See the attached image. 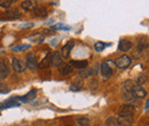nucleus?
<instances>
[{
  "label": "nucleus",
  "mask_w": 149,
  "mask_h": 126,
  "mask_svg": "<svg viewBox=\"0 0 149 126\" xmlns=\"http://www.w3.org/2000/svg\"><path fill=\"white\" fill-rule=\"evenodd\" d=\"M25 68H28L31 71H36L38 68L37 58L33 53H28L25 56Z\"/></svg>",
  "instance_id": "obj_1"
},
{
  "label": "nucleus",
  "mask_w": 149,
  "mask_h": 126,
  "mask_svg": "<svg viewBox=\"0 0 149 126\" xmlns=\"http://www.w3.org/2000/svg\"><path fill=\"white\" fill-rule=\"evenodd\" d=\"M116 120H117V125L119 126H132L133 120H134V116L118 115V117L116 118Z\"/></svg>",
  "instance_id": "obj_2"
},
{
  "label": "nucleus",
  "mask_w": 149,
  "mask_h": 126,
  "mask_svg": "<svg viewBox=\"0 0 149 126\" xmlns=\"http://www.w3.org/2000/svg\"><path fill=\"white\" fill-rule=\"evenodd\" d=\"M116 65L119 68V69H126L129 68L131 64V58L127 56V55H122L119 56L117 60H116Z\"/></svg>",
  "instance_id": "obj_3"
},
{
  "label": "nucleus",
  "mask_w": 149,
  "mask_h": 126,
  "mask_svg": "<svg viewBox=\"0 0 149 126\" xmlns=\"http://www.w3.org/2000/svg\"><path fill=\"white\" fill-rule=\"evenodd\" d=\"M12 68L14 69V71L17 73H22L25 70V65L24 63L19 60V57H13L12 58Z\"/></svg>",
  "instance_id": "obj_4"
},
{
  "label": "nucleus",
  "mask_w": 149,
  "mask_h": 126,
  "mask_svg": "<svg viewBox=\"0 0 149 126\" xmlns=\"http://www.w3.org/2000/svg\"><path fill=\"white\" fill-rule=\"evenodd\" d=\"M9 74V65L6 58L0 60V79H5Z\"/></svg>",
  "instance_id": "obj_5"
},
{
  "label": "nucleus",
  "mask_w": 149,
  "mask_h": 126,
  "mask_svg": "<svg viewBox=\"0 0 149 126\" xmlns=\"http://www.w3.org/2000/svg\"><path fill=\"white\" fill-rule=\"evenodd\" d=\"M74 40H70L69 42H67L63 47H62V49H61V56H62V58H68L69 57V55H70V52H71V49L74 48Z\"/></svg>",
  "instance_id": "obj_6"
},
{
  "label": "nucleus",
  "mask_w": 149,
  "mask_h": 126,
  "mask_svg": "<svg viewBox=\"0 0 149 126\" xmlns=\"http://www.w3.org/2000/svg\"><path fill=\"white\" fill-rule=\"evenodd\" d=\"M21 17L19 10H8L6 13H0V19H15Z\"/></svg>",
  "instance_id": "obj_7"
},
{
  "label": "nucleus",
  "mask_w": 149,
  "mask_h": 126,
  "mask_svg": "<svg viewBox=\"0 0 149 126\" xmlns=\"http://www.w3.org/2000/svg\"><path fill=\"white\" fill-rule=\"evenodd\" d=\"M134 112H135V107L132 104H124L119 110V115H126V116H134Z\"/></svg>",
  "instance_id": "obj_8"
},
{
  "label": "nucleus",
  "mask_w": 149,
  "mask_h": 126,
  "mask_svg": "<svg viewBox=\"0 0 149 126\" xmlns=\"http://www.w3.org/2000/svg\"><path fill=\"white\" fill-rule=\"evenodd\" d=\"M132 94H133V96L135 97V99H143V97H146L147 96V90H145L143 87H140V86H136L135 85V87H134V90L132 92Z\"/></svg>",
  "instance_id": "obj_9"
},
{
  "label": "nucleus",
  "mask_w": 149,
  "mask_h": 126,
  "mask_svg": "<svg viewBox=\"0 0 149 126\" xmlns=\"http://www.w3.org/2000/svg\"><path fill=\"white\" fill-rule=\"evenodd\" d=\"M21 7L26 12H33L37 8V3L31 0H25V1H22Z\"/></svg>",
  "instance_id": "obj_10"
},
{
  "label": "nucleus",
  "mask_w": 149,
  "mask_h": 126,
  "mask_svg": "<svg viewBox=\"0 0 149 126\" xmlns=\"http://www.w3.org/2000/svg\"><path fill=\"white\" fill-rule=\"evenodd\" d=\"M101 73L104 78H110L112 76V69L109 67V64L107 62H103L101 64Z\"/></svg>",
  "instance_id": "obj_11"
},
{
  "label": "nucleus",
  "mask_w": 149,
  "mask_h": 126,
  "mask_svg": "<svg viewBox=\"0 0 149 126\" xmlns=\"http://www.w3.org/2000/svg\"><path fill=\"white\" fill-rule=\"evenodd\" d=\"M62 60L63 58H62L61 54L58 52H54L51 57V64L53 67H60V65H62Z\"/></svg>",
  "instance_id": "obj_12"
},
{
  "label": "nucleus",
  "mask_w": 149,
  "mask_h": 126,
  "mask_svg": "<svg viewBox=\"0 0 149 126\" xmlns=\"http://www.w3.org/2000/svg\"><path fill=\"white\" fill-rule=\"evenodd\" d=\"M132 48V42L129 41V40H120L119 41V45H118V49L120 52H127Z\"/></svg>",
  "instance_id": "obj_13"
},
{
  "label": "nucleus",
  "mask_w": 149,
  "mask_h": 126,
  "mask_svg": "<svg viewBox=\"0 0 149 126\" xmlns=\"http://www.w3.org/2000/svg\"><path fill=\"white\" fill-rule=\"evenodd\" d=\"M70 65L74 68H77V69H86L87 65H88V62L87 61H70Z\"/></svg>",
  "instance_id": "obj_14"
},
{
  "label": "nucleus",
  "mask_w": 149,
  "mask_h": 126,
  "mask_svg": "<svg viewBox=\"0 0 149 126\" xmlns=\"http://www.w3.org/2000/svg\"><path fill=\"white\" fill-rule=\"evenodd\" d=\"M134 87H135V84H134L133 80H126L123 84V90L125 93H132L133 90H134Z\"/></svg>",
  "instance_id": "obj_15"
},
{
  "label": "nucleus",
  "mask_w": 149,
  "mask_h": 126,
  "mask_svg": "<svg viewBox=\"0 0 149 126\" xmlns=\"http://www.w3.org/2000/svg\"><path fill=\"white\" fill-rule=\"evenodd\" d=\"M19 103L14 101V99H10L8 100L7 102L5 103H0V109H7V108H12V107H19Z\"/></svg>",
  "instance_id": "obj_16"
},
{
  "label": "nucleus",
  "mask_w": 149,
  "mask_h": 126,
  "mask_svg": "<svg viewBox=\"0 0 149 126\" xmlns=\"http://www.w3.org/2000/svg\"><path fill=\"white\" fill-rule=\"evenodd\" d=\"M35 94H36V90H31L30 93H28V94H26V95H24V96L17 97V100H21V101H23V102H30L31 100H33V99H35Z\"/></svg>",
  "instance_id": "obj_17"
},
{
  "label": "nucleus",
  "mask_w": 149,
  "mask_h": 126,
  "mask_svg": "<svg viewBox=\"0 0 149 126\" xmlns=\"http://www.w3.org/2000/svg\"><path fill=\"white\" fill-rule=\"evenodd\" d=\"M33 12H35V15L38 17H46L47 16V10L45 7H37Z\"/></svg>",
  "instance_id": "obj_18"
},
{
  "label": "nucleus",
  "mask_w": 149,
  "mask_h": 126,
  "mask_svg": "<svg viewBox=\"0 0 149 126\" xmlns=\"http://www.w3.org/2000/svg\"><path fill=\"white\" fill-rule=\"evenodd\" d=\"M124 100L127 102V104H132V106L134 103H136V101H138V99H135L132 93H125L124 94Z\"/></svg>",
  "instance_id": "obj_19"
},
{
  "label": "nucleus",
  "mask_w": 149,
  "mask_h": 126,
  "mask_svg": "<svg viewBox=\"0 0 149 126\" xmlns=\"http://www.w3.org/2000/svg\"><path fill=\"white\" fill-rule=\"evenodd\" d=\"M51 57H52V54L51 53H48V54L45 56V58L41 61V63H40V68H42V69H45V68H48L49 67V64H51Z\"/></svg>",
  "instance_id": "obj_20"
},
{
  "label": "nucleus",
  "mask_w": 149,
  "mask_h": 126,
  "mask_svg": "<svg viewBox=\"0 0 149 126\" xmlns=\"http://www.w3.org/2000/svg\"><path fill=\"white\" fill-rule=\"evenodd\" d=\"M83 88V81L81 80H76L74 81L71 85H70V90H74V92H78Z\"/></svg>",
  "instance_id": "obj_21"
},
{
  "label": "nucleus",
  "mask_w": 149,
  "mask_h": 126,
  "mask_svg": "<svg viewBox=\"0 0 149 126\" xmlns=\"http://www.w3.org/2000/svg\"><path fill=\"white\" fill-rule=\"evenodd\" d=\"M60 72H61V74H70L71 72H72V67L70 65V64H64V65H62V68H60Z\"/></svg>",
  "instance_id": "obj_22"
},
{
  "label": "nucleus",
  "mask_w": 149,
  "mask_h": 126,
  "mask_svg": "<svg viewBox=\"0 0 149 126\" xmlns=\"http://www.w3.org/2000/svg\"><path fill=\"white\" fill-rule=\"evenodd\" d=\"M30 47H31L30 45H15V46L12 47V51H14V52H21L23 49H29Z\"/></svg>",
  "instance_id": "obj_23"
},
{
  "label": "nucleus",
  "mask_w": 149,
  "mask_h": 126,
  "mask_svg": "<svg viewBox=\"0 0 149 126\" xmlns=\"http://www.w3.org/2000/svg\"><path fill=\"white\" fill-rule=\"evenodd\" d=\"M146 81H147V76H146V74H141V76H139V77H138L135 85L141 87V86H142V85H143Z\"/></svg>",
  "instance_id": "obj_24"
},
{
  "label": "nucleus",
  "mask_w": 149,
  "mask_h": 126,
  "mask_svg": "<svg viewBox=\"0 0 149 126\" xmlns=\"http://www.w3.org/2000/svg\"><path fill=\"white\" fill-rule=\"evenodd\" d=\"M92 74V71H91V69H83L81 71H79L78 73V77H81V78H86V77H90Z\"/></svg>",
  "instance_id": "obj_25"
},
{
  "label": "nucleus",
  "mask_w": 149,
  "mask_h": 126,
  "mask_svg": "<svg viewBox=\"0 0 149 126\" xmlns=\"http://www.w3.org/2000/svg\"><path fill=\"white\" fill-rule=\"evenodd\" d=\"M104 47H106V44H104V42L97 41V42H95V44H94V49H95L96 52H101V51H103V49H104Z\"/></svg>",
  "instance_id": "obj_26"
},
{
  "label": "nucleus",
  "mask_w": 149,
  "mask_h": 126,
  "mask_svg": "<svg viewBox=\"0 0 149 126\" xmlns=\"http://www.w3.org/2000/svg\"><path fill=\"white\" fill-rule=\"evenodd\" d=\"M69 29H70V26L64 25L62 23H58V24H55L52 26V30H69Z\"/></svg>",
  "instance_id": "obj_27"
},
{
  "label": "nucleus",
  "mask_w": 149,
  "mask_h": 126,
  "mask_svg": "<svg viewBox=\"0 0 149 126\" xmlns=\"http://www.w3.org/2000/svg\"><path fill=\"white\" fill-rule=\"evenodd\" d=\"M77 124L78 126H91V123L87 118H79L77 120Z\"/></svg>",
  "instance_id": "obj_28"
},
{
  "label": "nucleus",
  "mask_w": 149,
  "mask_h": 126,
  "mask_svg": "<svg viewBox=\"0 0 149 126\" xmlns=\"http://www.w3.org/2000/svg\"><path fill=\"white\" fill-rule=\"evenodd\" d=\"M13 3V0H0V7L2 8H9Z\"/></svg>",
  "instance_id": "obj_29"
},
{
  "label": "nucleus",
  "mask_w": 149,
  "mask_h": 126,
  "mask_svg": "<svg viewBox=\"0 0 149 126\" xmlns=\"http://www.w3.org/2000/svg\"><path fill=\"white\" fill-rule=\"evenodd\" d=\"M106 124H107V126H118L117 125V120H116L115 117H109V118H107Z\"/></svg>",
  "instance_id": "obj_30"
},
{
  "label": "nucleus",
  "mask_w": 149,
  "mask_h": 126,
  "mask_svg": "<svg viewBox=\"0 0 149 126\" xmlns=\"http://www.w3.org/2000/svg\"><path fill=\"white\" fill-rule=\"evenodd\" d=\"M21 29H30V28H33V23H26V24H22L19 25Z\"/></svg>",
  "instance_id": "obj_31"
},
{
  "label": "nucleus",
  "mask_w": 149,
  "mask_h": 126,
  "mask_svg": "<svg viewBox=\"0 0 149 126\" xmlns=\"http://www.w3.org/2000/svg\"><path fill=\"white\" fill-rule=\"evenodd\" d=\"M0 92H2V93H7L8 92V88L6 87V85H3L1 83H0Z\"/></svg>",
  "instance_id": "obj_32"
},
{
  "label": "nucleus",
  "mask_w": 149,
  "mask_h": 126,
  "mask_svg": "<svg viewBox=\"0 0 149 126\" xmlns=\"http://www.w3.org/2000/svg\"><path fill=\"white\" fill-rule=\"evenodd\" d=\"M148 107H149V101L147 100V101H146V106H145V109H146V111H148Z\"/></svg>",
  "instance_id": "obj_33"
}]
</instances>
